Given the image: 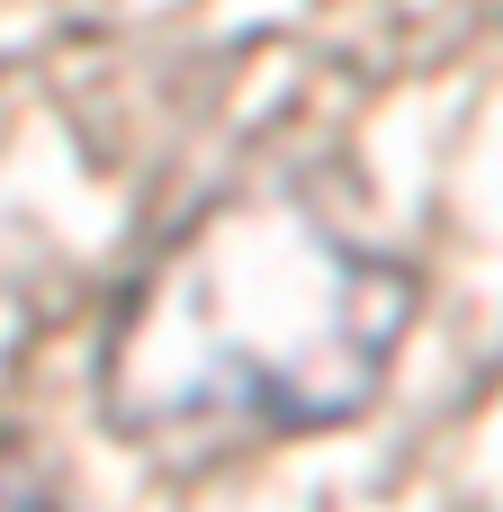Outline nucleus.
<instances>
[{
  "label": "nucleus",
  "instance_id": "nucleus-1",
  "mask_svg": "<svg viewBox=\"0 0 503 512\" xmlns=\"http://www.w3.org/2000/svg\"><path fill=\"white\" fill-rule=\"evenodd\" d=\"M423 324V270L297 180L189 207L108 297L99 423L144 459H225L360 423Z\"/></svg>",
  "mask_w": 503,
  "mask_h": 512
},
{
  "label": "nucleus",
  "instance_id": "nucleus-2",
  "mask_svg": "<svg viewBox=\"0 0 503 512\" xmlns=\"http://www.w3.org/2000/svg\"><path fill=\"white\" fill-rule=\"evenodd\" d=\"M0 512H63V504H54L45 459H36L18 432H0Z\"/></svg>",
  "mask_w": 503,
  "mask_h": 512
}]
</instances>
